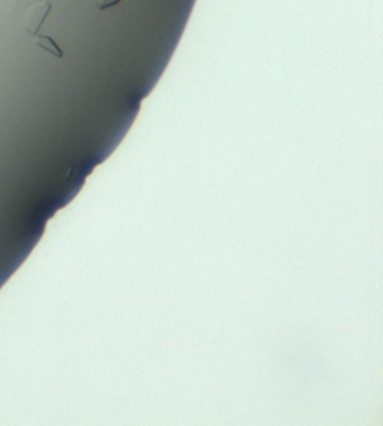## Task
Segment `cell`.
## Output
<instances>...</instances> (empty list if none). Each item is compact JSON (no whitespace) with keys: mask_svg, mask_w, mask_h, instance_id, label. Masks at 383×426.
<instances>
[{"mask_svg":"<svg viewBox=\"0 0 383 426\" xmlns=\"http://www.w3.org/2000/svg\"><path fill=\"white\" fill-rule=\"evenodd\" d=\"M120 2H121V0H93L95 6L98 9H101V11L108 9V8H111V6H114V5L120 4Z\"/></svg>","mask_w":383,"mask_h":426,"instance_id":"3","label":"cell"},{"mask_svg":"<svg viewBox=\"0 0 383 426\" xmlns=\"http://www.w3.org/2000/svg\"><path fill=\"white\" fill-rule=\"evenodd\" d=\"M51 8H53V5L50 2H47V0H44V2L34 5L27 11L26 20H24V28L30 35L32 36L39 35V30H41L42 24L45 23V20H47L48 14L51 12Z\"/></svg>","mask_w":383,"mask_h":426,"instance_id":"1","label":"cell"},{"mask_svg":"<svg viewBox=\"0 0 383 426\" xmlns=\"http://www.w3.org/2000/svg\"><path fill=\"white\" fill-rule=\"evenodd\" d=\"M36 45H38L39 48H42V50H45L47 53L56 56L57 58H62L63 57V51L60 50V47L56 43V41L51 36L36 35Z\"/></svg>","mask_w":383,"mask_h":426,"instance_id":"2","label":"cell"}]
</instances>
